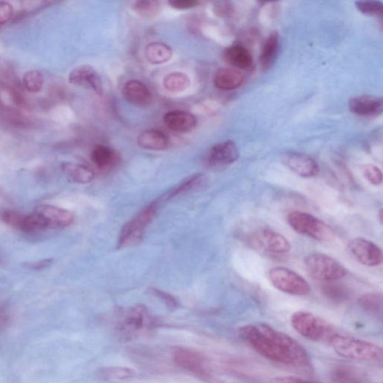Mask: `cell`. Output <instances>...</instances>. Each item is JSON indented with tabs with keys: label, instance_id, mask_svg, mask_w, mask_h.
<instances>
[{
	"label": "cell",
	"instance_id": "obj_1",
	"mask_svg": "<svg viewBox=\"0 0 383 383\" xmlns=\"http://www.w3.org/2000/svg\"><path fill=\"white\" fill-rule=\"evenodd\" d=\"M238 333L242 340L265 359L294 368H311L308 352L286 333L266 324H249L241 327Z\"/></svg>",
	"mask_w": 383,
	"mask_h": 383
},
{
	"label": "cell",
	"instance_id": "obj_2",
	"mask_svg": "<svg viewBox=\"0 0 383 383\" xmlns=\"http://www.w3.org/2000/svg\"><path fill=\"white\" fill-rule=\"evenodd\" d=\"M329 343L334 351L343 358L361 361H377L382 358L381 347L365 340L341 336L337 333Z\"/></svg>",
	"mask_w": 383,
	"mask_h": 383
},
{
	"label": "cell",
	"instance_id": "obj_3",
	"mask_svg": "<svg viewBox=\"0 0 383 383\" xmlns=\"http://www.w3.org/2000/svg\"><path fill=\"white\" fill-rule=\"evenodd\" d=\"M291 323L300 336L312 341L329 343L338 333L327 320L306 311L293 313Z\"/></svg>",
	"mask_w": 383,
	"mask_h": 383
},
{
	"label": "cell",
	"instance_id": "obj_4",
	"mask_svg": "<svg viewBox=\"0 0 383 383\" xmlns=\"http://www.w3.org/2000/svg\"><path fill=\"white\" fill-rule=\"evenodd\" d=\"M290 227L296 232L320 242H329L335 238V232L328 224L302 211H293L288 215Z\"/></svg>",
	"mask_w": 383,
	"mask_h": 383
},
{
	"label": "cell",
	"instance_id": "obj_5",
	"mask_svg": "<svg viewBox=\"0 0 383 383\" xmlns=\"http://www.w3.org/2000/svg\"><path fill=\"white\" fill-rule=\"evenodd\" d=\"M157 209L158 204L154 202L126 223L121 231L117 248L131 247L141 243L146 229L155 218Z\"/></svg>",
	"mask_w": 383,
	"mask_h": 383
},
{
	"label": "cell",
	"instance_id": "obj_6",
	"mask_svg": "<svg viewBox=\"0 0 383 383\" xmlns=\"http://www.w3.org/2000/svg\"><path fill=\"white\" fill-rule=\"evenodd\" d=\"M154 320L146 307L136 306L124 311L117 323V331L127 340L136 339L149 330Z\"/></svg>",
	"mask_w": 383,
	"mask_h": 383
},
{
	"label": "cell",
	"instance_id": "obj_7",
	"mask_svg": "<svg viewBox=\"0 0 383 383\" xmlns=\"http://www.w3.org/2000/svg\"><path fill=\"white\" fill-rule=\"evenodd\" d=\"M310 277L322 282H333L345 277L347 270L336 259L323 253H312L305 259Z\"/></svg>",
	"mask_w": 383,
	"mask_h": 383
},
{
	"label": "cell",
	"instance_id": "obj_8",
	"mask_svg": "<svg viewBox=\"0 0 383 383\" xmlns=\"http://www.w3.org/2000/svg\"><path fill=\"white\" fill-rule=\"evenodd\" d=\"M272 286L282 292L294 296H306L311 291L309 282L300 275L288 268L277 267L269 272Z\"/></svg>",
	"mask_w": 383,
	"mask_h": 383
},
{
	"label": "cell",
	"instance_id": "obj_9",
	"mask_svg": "<svg viewBox=\"0 0 383 383\" xmlns=\"http://www.w3.org/2000/svg\"><path fill=\"white\" fill-rule=\"evenodd\" d=\"M172 357L175 364L181 369L205 380L211 378L209 361L200 352L179 348L173 351Z\"/></svg>",
	"mask_w": 383,
	"mask_h": 383
},
{
	"label": "cell",
	"instance_id": "obj_10",
	"mask_svg": "<svg viewBox=\"0 0 383 383\" xmlns=\"http://www.w3.org/2000/svg\"><path fill=\"white\" fill-rule=\"evenodd\" d=\"M351 254L359 263L368 267H377L382 263L381 249L375 243L364 238L353 239L349 243Z\"/></svg>",
	"mask_w": 383,
	"mask_h": 383
},
{
	"label": "cell",
	"instance_id": "obj_11",
	"mask_svg": "<svg viewBox=\"0 0 383 383\" xmlns=\"http://www.w3.org/2000/svg\"><path fill=\"white\" fill-rule=\"evenodd\" d=\"M240 153L238 146L231 140L215 145L207 156V163L212 169H221L237 161Z\"/></svg>",
	"mask_w": 383,
	"mask_h": 383
},
{
	"label": "cell",
	"instance_id": "obj_12",
	"mask_svg": "<svg viewBox=\"0 0 383 383\" xmlns=\"http://www.w3.org/2000/svg\"><path fill=\"white\" fill-rule=\"evenodd\" d=\"M44 220L47 229H63L74 220V214L68 210L50 204L38 206L34 210Z\"/></svg>",
	"mask_w": 383,
	"mask_h": 383
},
{
	"label": "cell",
	"instance_id": "obj_13",
	"mask_svg": "<svg viewBox=\"0 0 383 383\" xmlns=\"http://www.w3.org/2000/svg\"><path fill=\"white\" fill-rule=\"evenodd\" d=\"M68 81L72 84L87 88L97 95H103L104 85L101 78L90 65H81L74 68L70 73Z\"/></svg>",
	"mask_w": 383,
	"mask_h": 383
},
{
	"label": "cell",
	"instance_id": "obj_14",
	"mask_svg": "<svg viewBox=\"0 0 383 383\" xmlns=\"http://www.w3.org/2000/svg\"><path fill=\"white\" fill-rule=\"evenodd\" d=\"M283 160L291 170L302 178H313L320 172L317 162L305 154L289 152L284 156Z\"/></svg>",
	"mask_w": 383,
	"mask_h": 383
},
{
	"label": "cell",
	"instance_id": "obj_15",
	"mask_svg": "<svg viewBox=\"0 0 383 383\" xmlns=\"http://www.w3.org/2000/svg\"><path fill=\"white\" fill-rule=\"evenodd\" d=\"M126 101L138 107H149L153 102V95L144 83L132 80L127 82L123 88Z\"/></svg>",
	"mask_w": 383,
	"mask_h": 383
},
{
	"label": "cell",
	"instance_id": "obj_16",
	"mask_svg": "<svg viewBox=\"0 0 383 383\" xmlns=\"http://www.w3.org/2000/svg\"><path fill=\"white\" fill-rule=\"evenodd\" d=\"M259 247L274 254H287L291 250L289 241L283 235L272 229H263L256 236Z\"/></svg>",
	"mask_w": 383,
	"mask_h": 383
},
{
	"label": "cell",
	"instance_id": "obj_17",
	"mask_svg": "<svg viewBox=\"0 0 383 383\" xmlns=\"http://www.w3.org/2000/svg\"><path fill=\"white\" fill-rule=\"evenodd\" d=\"M349 109L351 113L361 116L377 115L383 111V101L381 97L361 95L351 98Z\"/></svg>",
	"mask_w": 383,
	"mask_h": 383
},
{
	"label": "cell",
	"instance_id": "obj_18",
	"mask_svg": "<svg viewBox=\"0 0 383 383\" xmlns=\"http://www.w3.org/2000/svg\"><path fill=\"white\" fill-rule=\"evenodd\" d=\"M163 122L170 130L181 133L191 132L197 125L194 115L181 111L166 113L163 116Z\"/></svg>",
	"mask_w": 383,
	"mask_h": 383
},
{
	"label": "cell",
	"instance_id": "obj_19",
	"mask_svg": "<svg viewBox=\"0 0 383 383\" xmlns=\"http://www.w3.org/2000/svg\"><path fill=\"white\" fill-rule=\"evenodd\" d=\"M244 82V75L235 68L223 67L215 72L213 83L222 91H231L239 88Z\"/></svg>",
	"mask_w": 383,
	"mask_h": 383
},
{
	"label": "cell",
	"instance_id": "obj_20",
	"mask_svg": "<svg viewBox=\"0 0 383 383\" xmlns=\"http://www.w3.org/2000/svg\"><path fill=\"white\" fill-rule=\"evenodd\" d=\"M224 60L238 70H249L253 66V58L247 48L234 45L225 49Z\"/></svg>",
	"mask_w": 383,
	"mask_h": 383
},
{
	"label": "cell",
	"instance_id": "obj_21",
	"mask_svg": "<svg viewBox=\"0 0 383 383\" xmlns=\"http://www.w3.org/2000/svg\"><path fill=\"white\" fill-rule=\"evenodd\" d=\"M137 142L142 149L151 151H163L168 148L169 137L158 130H147L138 136Z\"/></svg>",
	"mask_w": 383,
	"mask_h": 383
},
{
	"label": "cell",
	"instance_id": "obj_22",
	"mask_svg": "<svg viewBox=\"0 0 383 383\" xmlns=\"http://www.w3.org/2000/svg\"><path fill=\"white\" fill-rule=\"evenodd\" d=\"M280 47V37L277 31L272 32L267 38L262 49L260 63L264 72L270 70L277 61Z\"/></svg>",
	"mask_w": 383,
	"mask_h": 383
},
{
	"label": "cell",
	"instance_id": "obj_23",
	"mask_svg": "<svg viewBox=\"0 0 383 383\" xmlns=\"http://www.w3.org/2000/svg\"><path fill=\"white\" fill-rule=\"evenodd\" d=\"M91 160L97 169L108 170L119 162L120 156L110 147L97 145L92 152Z\"/></svg>",
	"mask_w": 383,
	"mask_h": 383
},
{
	"label": "cell",
	"instance_id": "obj_24",
	"mask_svg": "<svg viewBox=\"0 0 383 383\" xmlns=\"http://www.w3.org/2000/svg\"><path fill=\"white\" fill-rule=\"evenodd\" d=\"M209 180L204 174H195L186 179L177 186L170 193L165 195L163 200H170L176 196L194 191H199L207 188Z\"/></svg>",
	"mask_w": 383,
	"mask_h": 383
},
{
	"label": "cell",
	"instance_id": "obj_25",
	"mask_svg": "<svg viewBox=\"0 0 383 383\" xmlns=\"http://www.w3.org/2000/svg\"><path fill=\"white\" fill-rule=\"evenodd\" d=\"M62 170L68 179L77 184L91 183L95 179V172L90 167L74 163H64Z\"/></svg>",
	"mask_w": 383,
	"mask_h": 383
},
{
	"label": "cell",
	"instance_id": "obj_26",
	"mask_svg": "<svg viewBox=\"0 0 383 383\" xmlns=\"http://www.w3.org/2000/svg\"><path fill=\"white\" fill-rule=\"evenodd\" d=\"M145 58L152 65H161L170 62L173 56L172 49L162 42H152L146 46Z\"/></svg>",
	"mask_w": 383,
	"mask_h": 383
},
{
	"label": "cell",
	"instance_id": "obj_27",
	"mask_svg": "<svg viewBox=\"0 0 383 383\" xmlns=\"http://www.w3.org/2000/svg\"><path fill=\"white\" fill-rule=\"evenodd\" d=\"M190 85L188 75L182 72H172L167 74L163 79V86L167 91L179 93L188 90Z\"/></svg>",
	"mask_w": 383,
	"mask_h": 383
},
{
	"label": "cell",
	"instance_id": "obj_28",
	"mask_svg": "<svg viewBox=\"0 0 383 383\" xmlns=\"http://www.w3.org/2000/svg\"><path fill=\"white\" fill-rule=\"evenodd\" d=\"M358 306L364 311L376 317L382 316V296L380 293H369L359 298Z\"/></svg>",
	"mask_w": 383,
	"mask_h": 383
},
{
	"label": "cell",
	"instance_id": "obj_29",
	"mask_svg": "<svg viewBox=\"0 0 383 383\" xmlns=\"http://www.w3.org/2000/svg\"><path fill=\"white\" fill-rule=\"evenodd\" d=\"M136 370L125 367L104 368L97 371L96 377L104 381L126 380L136 376Z\"/></svg>",
	"mask_w": 383,
	"mask_h": 383
},
{
	"label": "cell",
	"instance_id": "obj_30",
	"mask_svg": "<svg viewBox=\"0 0 383 383\" xmlns=\"http://www.w3.org/2000/svg\"><path fill=\"white\" fill-rule=\"evenodd\" d=\"M321 290L324 296L335 302H343L350 298L348 288L339 284H326Z\"/></svg>",
	"mask_w": 383,
	"mask_h": 383
},
{
	"label": "cell",
	"instance_id": "obj_31",
	"mask_svg": "<svg viewBox=\"0 0 383 383\" xmlns=\"http://www.w3.org/2000/svg\"><path fill=\"white\" fill-rule=\"evenodd\" d=\"M134 11L145 18H154L161 11V4L156 0H142L133 4Z\"/></svg>",
	"mask_w": 383,
	"mask_h": 383
},
{
	"label": "cell",
	"instance_id": "obj_32",
	"mask_svg": "<svg viewBox=\"0 0 383 383\" xmlns=\"http://www.w3.org/2000/svg\"><path fill=\"white\" fill-rule=\"evenodd\" d=\"M332 378L335 383H366L355 370L345 366L334 369Z\"/></svg>",
	"mask_w": 383,
	"mask_h": 383
},
{
	"label": "cell",
	"instance_id": "obj_33",
	"mask_svg": "<svg viewBox=\"0 0 383 383\" xmlns=\"http://www.w3.org/2000/svg\"><path fill=\"white\" fill-rule=\"evenodd\" d=\"M23 84L28 92H41L44 85L43 74L38 71H28L24 75Z\"/></svg>",
	"mask_w": 383,
	"mask_h": 383
},
{
	"label": "cell",
	"instance_id": "obj_34",
	"mask_svg": "<svg viewBox=\"0 0 383 383\" xmlns=\"http://www.w3.org/2000/svg\"><path fill=\"white\" fill-rule=\"evenodd\" d=\"M26 214L15 211H5L2 213L3 222L17 230L24 232Z\"/></svg>",
	"mask_w": 383,
	"mask_h": 383
},
{
	"label": "cell",
	"instance_id": "obj_35",
	"mask_svg": "<svg viewBox=\"0 0 383 383\" xmlns=\"http://www.w3.org/2000/svg\"><path fill=\"white\" fill-rule=\"evenodd\" d=\"M356 7L361 14L368 16H380L383 14V4L380 1H358Z\"/></svg>",
	"mask_w": 383,
	"mask_h": 383
},
{
	"label": "cell",
	"instance_id": "obj_36",
	"mask_svg": "<svg viewBox=\"0 0 383 383\" xmlns=\"http://www.w3.org/2000/svg\"><path fill=\"white\" fill-rule=\"evenodd\" d=\"M361 171L365 178L373 185L379 186L382 183V173L377 166L367 164L362 166Z\"/></svg>",
	"mask_w": 383,
	"mask_h": 383
},
{
	"label": "cell",
	"instance_id": "obj_37",
	"mask_svg": "<svg viewBox=\"0 0 383 383\" xmlns=\"http://www.w3.org/2000/svg\"><path fill=\"white\" fill-rule=\"evenodd\" d=\"M151 292L154 296L160 298L170 309H176L179 305L178 300L168 293L155 288H152Z\"/></svg>",
	"mask_w": 383,
	"mask_h": 383
},
{
	"label": "cell",
	"instance_id": "obj_38",
	"mask_svg": "<svg viewBox=\"0 0 383 383\" xmlns=\"http://www.w3.org/2000/svg\"><path fill=\"white\" fill-rule=\"evenodd\" d=\"M13 15V6L8 2L0 1V25L8 23Z\"/></svg>",
	"mask_w": 383,
	"mask_h": 383
},
{
	"label": "cell",
	"instance_id": "obj_39",
	"mask_svg": "<svg viewBox=\"0 0 383 383\" xmlns=\"http://www.w3.org/2000/svg\"><path fill=\"white\" fill-rule=\"evenodd\" d=\"M169 5L174 9L188 10L198 6L199 2L196 0H172L169 1Z\"/></svg>",
	"mask_w": 383,
	"mask_h": 383
},
{
	"label": "cell",
	"instance_id": "obj_40",
	"mask_svg": "<svg viewBox=\"0 0 383 383\" xmlns=\"http://www.w3.org/2000/svg\"><path fill=\"white\" fill-rule=\"evenodd\" d=\"M271 383H320L316 382L310 381L306 379L292 377V376H284L275 377L271 380Z\"/></svg>",
	"mask_w": 383,
	"mask_h": 383
},
{
	"label": "cell",
	"instance_id": "obj_41",
	"mask_svg": "<svg viewBox=\"0 0 383 383\" xmlns=\"http://www.w3.org/2000/svg\"><path fill=\"white\" fill-rule=\"evenodd\" d=\"M51 262V259L38 261L37 262L28 263V267L34 270H41L50 266Z\"/></svg>",
	"mask_w": 383,
	"mask_h": 383
},
{
	"label": "cell",
	"instance_id": "obj_42",
	"mask_svg": "<svg viewBox=\"0 0 383 383\" xmlns=\"http://www.w3.org/2000/svg\"><path fill=\"white\" fill-rule=\"evenodd\" d=\"M8 320L7 311L4 308L0 307V329L4 327Z\"/></svg>",
	"mask_w": 383,
	"mask_h": 383
},
{
	"label": "cell",
	"instance_id": "obj_43",
	"mask_svg": "<svg viewBox=\"0 0 383 383\" xmlns=\"http://www.w3.org/2000/svg\"><path fill=\"white\" fill-rule=\"evenodd\" d=\"M379 218H380V223L382 224V222H383V211H382V210H380V212H379Z\"/></svg>",
	"mask_w": 383,
	"mask_h": 383
}]
</instances>
